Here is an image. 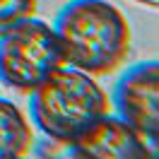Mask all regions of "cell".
I'll return each mask as SVG.
<instances>
[{"mask_svg": "<svg viewBox=\"0 0 159 159\" xmlns=\"http://www.w3.org/2000/svg\"><path fill=\"white\" fill-rule=\"evenodd\" d=\"M63 65L111 75L130 56V24L109 0H68L53 20Z\"/></svg>", "mask_w": 159, "mask_h": 159, "instance_id": "6da1fadb", "label": "cell"}, {"mask_svg": "<svg viewBox=\"0 0 159 159\" xmlns=\"http://www.w3.org/2000/svg\"><path fill=\"white\" fill-rule=\"evenodd\" d=\"M34 125L46 138L72 142L84 128L111 111V97L97 77L70 65H58L29 92Z\"/></svg>", "mask_w": 159, "mask_h": 159, "instance_id": "7a4b0ae2", "label": "cell"}, {"mask_svg": "<svg viewBox=\"0 0 159 159\" xmlns=\"http://www.w3.org/2000/svg\"><path fill=\"white\" fill-rule=\"evenodd\" d=\"M63 65L56 31L31 15L0 36V82L29 94L39 82Z\"/></svg>", "mask_w": 159, "mask_h": 159, "instance_id": "3957f363", "label": "cell"}, {"mask_svg": "<svg viewBox=\"0 0 159 159\" xmlns=\"http://www.w3.org/2000/svg\"><path fill=\"white\" fill-rule=\"evenodd\" d=\"M111 106L145 140L159 138V60L130 65L113 87Z\"/></svg>", "mask_w": 159, "mask_h": 159, "instance_id": "277c9868", "label": "cell"}, {"mask_svg": "<svg viewBox=\"0 0 159 159\" xmlns=\"http://www.w3.org/2000/svg\"><path fill=\"white\" fill-rule=\"evenodd\" d=\"M75 157L97 159H147V140L118 113H104L72 140Z\"/></svg>", "mask_w": 159, "mask_h": 159, "instance_id": "5b68a950", "label": "cell"}, {"mask_svg": "<svg viewBox=\"0 0 159 159\" xmlns=\"http://www.w3.org/2000/svg\"><path fill=\"white\" fill-rule=\"evenodd\" d=\"M34 128L17 104L0 97V159H17L31 152Z\"/></svg>", "mask_w": 159, "mask_h": 159, "instance_id": "8992f818", "label": "cell"}, {"mask_svg": "<svg viewBox=\"0 0 159 159\" xmlns=\"http://www.w3.org/2000/svg\"><path fill=\"white\" fill-rule=\"evenodd\" d=\"M31 15H36V0H0V36Z\"/></svg>", "mask_w": 159, "mask_h": 159, "instance_id": "52a82bcc", "label": "cell"}, {"mask_svg": "<svg viewBox=\"0 0 159 159\" xmlns=\"http://www.w3.org/2000/svg\"><path fill=\"white\" fill-rule=\"evenodd\" d=\"M147 149H149V157H159V138L147 140Z\"/></svg>", "mask_w": 159, "mask_h": 159, "instance_id": "ba28073f", "label": "cell"}]
</instances>
